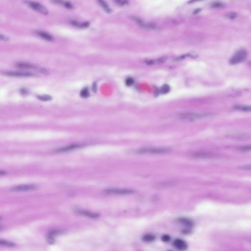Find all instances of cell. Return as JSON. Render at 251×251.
I'll use <instances>...</instances> for the list:
<instances>
[{
  "label": "cell",
  "mask_w": 251,
  "mask_h": 251,
  "mask_svg": "<svg viewBox=\"0 0 251 251\" xmlns=\"http://www.w3.org/2000/svg\"><path fill=\"white\" fill-rule=\"evenodd\" d=\"M70 23L71 25H73V26H76L77 28H81V29L88 28V26H89V23L88 22L81 23L75 21V20H71L70 21Z\"/></svg>",
  "instance_id": "obj_14"
},
{
  "label": "cell",
  "mask_w": 251,
  "mask_h": 251,
  "mask_svg": "<svg viewBox=\"0 0 251 251\" xmlns=\"http://www.w3.org/2000/svg\"><path fill=\"white\" fill-rule=\"evenodd\" d=\"M4 75L8 76L18 77H26L33 76V74L29 72H4Z\"/></svg>",
  "instance_id": "obj_10"
},
{
  "label": "cell",
  "mask_w": 251,
  "mask_h": 251,
  "mask_svg": "<svg viewBox=\"0 0 251 251\" xmlns=\"http://www.w3.org/2000/svg\"><path fill=\"white\" fill-rule=\"evenodd\" d=\"M80 96H81V97L83 98H88L89 96V92L88 88H85L82 89L80 93Z\"/></svg>",
  "instance_id": "obj_21"
},
{
  "label": "cell",
  "mask_w": 251,
  "mask_h": 251,
  "mask_svg": "<svg viewBox=\"0 0 251 251\" xmlns=\"http://www.w3.org/2000/svg\"><path fill=\"white\" fill-rule=\"evenodd\" d=\"M96 88H96V84H94V85H93V88H92V89H93V91H96Z\"/></svg>",
  "instance_id": "obj_35"
},
{
  "label": "cell",
  "mask_w": 251,
  "mask_h": 251,
  "mask_svg": "<svg viewBox=\"0 0 251 251\" xmlns=\"http://www.w3.org/2000/svg\"><path fill=\"white\" fill-rule=\"evenodd\" d=\"M201 11V8H197V9H196L194 11V12H193V14H198V13H200Z\"/></svg>",
  "instance_id": "obj_33"
},
{
  "label": "cell",
  "mask_w": 251,
  "mask_h": 251,
  "mask_svg": "<svg viewBox=\"0 0 251 251\" xmlns=\"http://www.w3.org/2000/svg\"><path fill=\"white\" fill-rule=\"evenodd\" d=\"M134 83V79L132 78H128L126 80V84L128 86H131Z\"/></svg>",
  "instance_id": "obj_27"
},
{
  "label": "cell",
  "mask_w": 251,
  "mask_h": 251,
  "mask_svg": "<svg viewBox=\"0 0 251 251\" xmlns=\"http://www.w3.org/2000/svg\"><path fill=\"white\" fill-rule=\"evenodd\" d=\"M98 3L99 4L101 7L103 8V10L107 13H110L112 12L110 7H109L107 3L105 0H97Z\"/></svg>",
  "instance_id": "obj_15"
},
{
  "label": "cell",
  "mask_w": 251,
  "mask_h": 251,
  "mask_svg": "<svg viewBox=\"0 0 251 251\" xmlns=\"http://www.w3.org/2000/svg\"><path fill=\"white\" fill-rule=\"evenodd\" d=\"M166 60V57H162L158 58V59H156V60H147V61H145V63H146V64H149V65L157 64H158V63H164V62H165Z\"/></svg>",
  "instance_id": "obj_16"
},
{
  "label": "cell",
  "mask_w": 251,
  "mask_h": 251,
  "mask_svg": "<svg viewBox=\"0 0 251 251\" xmlns=\"http://www.w3.org/2000/svg\"><path fill=\"white\" fill-rule=\"evenodd\" d=\"M0 243H1V245L7 246L8 247H13V246H15V244H14V243H13V242H10L7 241L6 240H1Z\"/></svg>",
  "instance_id": "obj_25"
},
{
  "label": "cell",
  "mask_w": 251,
  "mask_h": 251,
  "mask_svg": "<svg viewBox=\"0 0 251 251\" xmlns=\"http://www.w3.org/2000/svg\"><path fill=\"white\" fill-rule=\"evenodd\" d=\"M235 110L242 111H251V105H235L233 107Z\"/></svg>",
  "instance_id": "obj_18"
},
{
  "label": "cell",
  "mask_w": 251,
  "mask_h": 251,
  "mask_svg": "<svg viewBox=\"0 0 251 251\" xmlns=\"http://www.w3.org/2000/svg\"><path fill=\"white\" fill-rule=\"evenodd\" d=\"M132 19L133 20L142 28H146L148 29H155L157 28V26L155 24L153 23H147L144 22L142 20L140 19V18H138L136 17H132Z\"/></svg>",
  "instance_id": "obj_7"
},
{
  "label": "cell",
  "mask_w": 251,
  "mask_h": 251,
  "mask_svg": "<svg viewBox=\"0 0 251 251\" xmlns=\"http://www.w3.org/2000/svg\"><path fill=\"white\" fill-rule=\"evenodd\" d=\"M104 192L113 195H129L135 193V191L131 189L125 188H110L105 189Z\"/></svg>",
  "instance_id": "obj_3"
},
{
  "label": "cell",
  "mask_w": 251,
  "mask_h": 251,
  "mask_svg": "<svg viewBox=\"0 0 251 251\" xmlns=\"http://www.w3.org/2000/svg\"><path fill=\"white\" fill-rule=\"evenodd\" d=\"M249 64H250V65H251V62H250V63H249Z\"/></svg>",
  "instance_id": "obj_36"
},
{
  "label": "cell",
  "mask_w": 251,
  "mask_h": 251,
  "mask_svg": "<svg viewBox=\"0 0 251 251\" xmlns=\"http://www.w3.org/2000/svg\"><path fill=\"white\" fill-rule=\"evenodd\" d=\"M241 169L244 170L251 171V164H248V165H244L240 167Z\"/></svg>",
  "instance_id": "obj_29"
},
{
  "label": "cell",
  "mask_w": 251,
  "mask_h": 251,
  "mask_svg": "<svg viewBox=\"0 0 251 251\" xmlns=\"http://www.w3.org/2000/svg\"><path fill=\"white\" fill-rule=\"evenodd\" d=\"M170 89V88L169 85H164L160 88V91L162 94H166V93H168V92H169Z\"/></svg>",
  "instance_id": "obj_23"
},
{
  "label": "cell",
  "mask_w": 251,
  "mask_h": 251,
  "mask_svg": "<svg viewBox=\"0 0 251 251\" xmlns=\"http://www.w3.org/2000/svg\"><path fill=\"white\" fill-rule=\"evenodd\" d=\"M117 4L120 6H123L125 4H128V1L127 0H113Z\"/></svg>",
  "instance_id": "obj_26"
},
{
  "label": "cell",
  "mask_w": 251,
  "mask_h": 251,
  "mask_svg": "<svg viewBox=\"0 0 251 251\" xmlns=\"http://www.w3.org/2000/svg\"><path fill=\"white\" fill-rule=\"evenodd\" d=\"M202 1V0H190V1H188V3H194V2H196V1Z\"/></svg>",
  "instance_id": "obj_34"
},
{
  "label": "cell",
  "mask_w": 251,
  "mask_h": 251,
  "mask_svg": "<svg viewBox=\"0 0 251 251\" xmlns=\"http://www.w3.org/2000/svg\"><path fill=\"white\" fill-rule=\"evenodd\" d=\"M227 17L229 18H230V19H233L236 18V17L237 16L236 13H230L227 14Z\"/></svg>",
  "instance_id": "obj_31"
},
{
  "label": "cell",
  "mask_w": 251,
  "mask_h": 251,
  "mask_svg": "<svg viewBox=\"0 0 251 251\" xmlns=\"http://www.w3.org/2000/svg\"><path fill=\"white\" fill-rule=\"evenodd\" d=\"M155 236L152 234H147L145 235L142 238L143 241L146 242H151L155 240Z\"/></svg>",
  "instance_id": "obj_19"
},
{
  "label": "cell",
  "mask_w": 251,
  "mask_h": 251,
  "mask_svg": "<svg viewBox=\"0 0 251 251\" xmlns=\"http://www.w3.org/2000/svg\"><path fill=\"white\" fill-rule=\"evenodd\" d=\"M170 149L164 147H142L137 149L134 151L135 154L138 155H158L169 152Z\"/></svg>",
  "instance_id": "obj_1"
},
{
  "label": "cell",
  "mask_w": 251,
  "mask_h": 251,
  "mask_svg": "<svg viewBox=\"0 0 251 251\" xmlns=\"http://www.w3.org/2000/svg\"><path fill=\"white\" fill-rule=\"evenodd\" d=\"M76 212L80 215H83L85 216L91 218H97L99 217V214L94 213H92L88 211H84V210H77Z\"/></svg>",
  "instance_id": "obj_12"
},
{
  "label": "cell",
  "mask_w": 251,
  "mask_h": 251,
  "mask_svg": "<svg viewBox=\"0 0 251 251\" xmlns=\"http://www.w3.org/2000/svg\"><path fill=\"white\" fill-rule=\"evenodd\" d=\"M180 223L185 225V226L191 227L193 225V223L191 221L189 220H188L187 219L182 218V219H180Z\"/></svg>",
  "instance_id": "obj_20"
},
{
  "label": "cell",
  "mask_w": 251,
  "mask_h": 251,
  "mask_svg": "<svg viewBox=\"0 0 251 251\" xmlns=\"http://www.w3.org/2000/svg\"><path fill=\"white\" fill-rule=\"evenodd\" d=\"M161 239L163 241L165 242H168L170 240L171 237L168 235H164V236H162Z\"/></svg>",
  "instance_id": "obj_28"
},
{
  "label": "cell",
  "mask_w": 251,
  "mask_h": 251,
  "mask_svg": "<svg viewBox=\"0 0 251 251\" xmlns=\"http://www.w3.org/2000/svg\"><path fill=\"white\" fill-rule=\"evenodd\" d=\"M240 150L243 151H251V145L241 147Z\"/></svg>",
  "instance_id": "obj_30"
},
{
  "label": "cell",
  "mask_w": 251,
  "mask_h": 251,
  "mask_svg": "<svg viewBox=\"0 0 251 251\" xmlns=\"http://www.w3.org/2000/svg\"><path fill=\"white\" fill-rule=\"evenodd\" d=\"M248 53L246 50L241 49L236 52L230 60V63L236 65L242 63L247 58Z\"/></svg>",
  "instance_id": "obj_4"
},
{
  "label": "cell",
  "mask_w": 251,
  "mask_h": 251,
  "mask_svg": "<svg viewBox=\"0 0 251 251\" xmlns=\"http://www.w3.org/2000/svg\"><path fill=\"white\" fill-rule=\"evenodd\" d=\"M16 66L19 68H26V69H34V68H36V67L35 65L26 63H18L16 64Z\"/></svg>",
  "instance_id": "obj_17"
},
{
  "label": "cell",
  "mask_w": 251,
  "mask_h": 251,
  "mask_svg": "<svg viewBox=\"0 0 251 251\" xmlns=\"http://www.w3.org/2000/svg\"><path fill=\"white\" fill-rule=\"evenodd\" d=\"M211 7L215 8H223L225 7V4L223 3H221V2L217 1V2L213 3L211 5Z\"/></svg>",
  "instance_id": "obj_24"
},
{
  "label": "cell",
  "mask_w": 251,
  "mask_h": 251,
  "mask_svg": "<svg viewBox=\"0 0 251 251\" xmlns=\"http://www.w3.org/2000/svg\"><path fill=\"white\" fill-rule=\"evenodd\" d=\"M25 4L35 11L40 13L41 14L47 15L48 14V10L44 6L36 1H26Z\"/></svg>",
  "instance_id": "obj_5"
},
{
  "label": "cell",
  "mask_w": 251,
  "mask_h": 251,
  "mask_svg": "<svg viewBox=\"0 0 251 251\" xmlns=\"http://www.w3.org/2000/svg\"><path fill=\"white\" fill-rule=\"evenodd\" d=\"M36 34L38 36L45 40L48 41H52L54 40L53 36L47 32H45L43 31H39L36 32Z\"/></svg>",
  "instance_id": "obj_11"
},
{
  "label": "cell",
  "mask_w": 251,
  "mask_h": 251,
  "mask_svg": "<svg viewBox=\"0 0 251 251\" xmlns=\"http://www.w3.org/2000/svg\"><path fill=\"white\" fill-rule=\"evenodd\" d=\"M81 147H82V145H70L65 146V147H61L60 148L57 149L56 150H54V152H56L57 153H63V152L70 151H72V150H74V149L79 148Z\"/></svg>",
  "instance_id": "obj_9"
},
{
  "label": "cell",
  "mask_w": 251,
  "mask_h": 251,
  "mask_svg": "<svg viewBox=\"0 0 251 251\" xmlns=\"http://www.w3.org/2000/svg\"><path fill=\"white\" fill-rule=\"evenodd\" d=\"M54 3L57 4H60L64 6V7L68 9H72L73 8V6L69 1H66L65 0H52Z\"/></svg>",
  "instance_id": "obj_13"
},
{
  "label": "cell",
  "mask_w": 251,
  "mask_h": 251,
  "mask_svg": "<svg viewBox=\"0 0 251 251\" xmlns=\"http://www.w3.org/2000/svg\"><path fill=\"white\" fill-rule=\"evenodd\" d=\"M38 98L39 100L42 101H51L52 99L51 96H49V95H40V96H38Z\"/></svg>",
  "instance_id": "obj_22"
},
{
  "label": "cell",
  "mask_w": 251,
  "mask_h": 251,
  "mask_svg": "<svg viewBox=\"0 0 251 251\" xmlns=\"http://www.w3.org/2000/svg\"><path fill=\"white\" fill-rule=\"evenodd\" d=\"M0 38L1 40L4 41H7L9 40V38L5 35H1Z\"/></svg>",
  "instance_id": "obj_32"
},
{
  "label": "cell",
  "mask_w": 251,
  "mask_h": 251,
  "mask_svg": "<svg viewBox=\"0 0 251 251\" xmlns=\"http://www.w3.org/2000/svg\"><path fill=\"white\" fill-rule=\"evenodd\" d=\"M173 245L174 248L180 251H184L187 248V244L186 242L181 239H175L173 241Z\"/></svg>",
  "instance_id": "obj_8"
},
{
  "label": "cell",
  "mask_w": 251,
  "mask_h": 251,
  "mask_svg": "<svg viewBox=\"0 0 251 251\" xmlns=\"http://www.w3.org/2000/svg\"><path fill=\"white\" fill-rule=\"evenodd\" d=\"M38 188V186L34 185H20L11 188L10 190L14 192L29 191L36 190Z\"/></svg>",
  "instance_id": "obj_6"
},
{
  "label": "cell",
  "mask_w": 251,
  "mask_h": 251,
  "mask_svg": "<svg viewBox=\"0 0 251 251\" xmlns=\"http://www.w3.org/2000/svg\"><path fill=\"white\" fill-rule=\"evenodd\" d=\"M211 114L210 113H181L178 114L177 117L179 119L185 121H194L196 120L200 119L202 118H208L211 116Z\"/></svg>",
  "instance_id": "obj_2"
}]
</instances>
